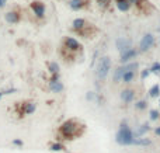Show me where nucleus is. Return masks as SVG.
I'll return each instance as SVG.
<instances>
[{
	"instance_id": "nucleus-1",
	"label": "nucleus",
	"mask_w": 160,
	"mask_h": 153,
	"mask_svg": "<svg viewBox=\"0 0 160 153\" xmlns=\"http://www.w3.org/2000/svg\"><path fill=\"white\" fill-rule=\"evenodd\" d=\"M77 128H83V125H77V122H76V121L69 120V121L65 122L63 125L60 126V134L63 135L66 139H73V138H76V136L80 135V134L76 132Z\"/></svg>"
},
{
	"instance_id": "nucleus-2",
	"label": "nucleus",
	"mask_w": 160,
	"mask_h": 153,
	"mask_svg": "<svg viewBox=\"0 0 160 153\" xmlns=\"http://www.w3.org/2000/svg\"><path fill=\"white\" fill-rule=\"evenodd\" d=\"M117 142L121 145H131L133 142V134L132 131L129 129V126H127V124L124 122L121 128H119L118 134H117Z\"/></svg>"
},
{
	"instance_id": "nucleus-3",
	"label": "nucleus",
	"mask_w": 160,
	"mask_h": 153,
	"mask_svg": "<svg viewBox=\"0 0 160 153\" xmlns=\"http://www.w3.org/2000/svg\"><path fill=\"white\" fill-rule=\"evenodd\" d=\"M110 66H111V59L108 56L101 58L100 63H98V68H97V76H98V79L104 80L105 77H107L108 70H110Z\"/></svg>"
},
{
	"instance_id": "nucleus-4",
	"label": "nucleus",
	"mask_w": 160,
	"mask_h": 153,
	"mask_svg": "<svg viewBox=\"0 0 160 153\" xmlns=\"http://www.w3.org/2000/svg\"><path fill=\"white\" fill-rule=\"evenodd\" d=\"M153 41H155V39H153V35H152V34H146L141 41V52H146L149 48H152Z\"/></svg>"
},
{
	"instance_id": "nucleus-5",
	"label": "nucleus",
	"mask_w": 160,
	"mask_h": 153,
	"mask_svg": "<svg viewBox=\"0 0 160 153\" xmlns=\"http://www.w3.org/2000/svg\"><path fill=\"white\" fill-rule=\"evenodd\" d=\"M31 9L32 11L37 14L38 17H44V14H45V6H44V3L42 1H38V0H35V1H32L31 3Z\"/></svg>"
},
{
	"instance_id": "nucleus-6",
	"label": "nucleus",
	"mask_w": 160,
	"mask_h": 153,
	"mask_svg": "<svg viewBox=\"0 0 160 153\" xmlns=\"http://www.w3.org/2000/svg\"><path fill=\"white\" fill-rule=\"evenodd\" d=\"M4 19L7 23L10 24H16L20 21V14L17 13V11H9V13L4 14Z\"/></svg>"
},
{
	"instance_id": "nucleus-7",
	"label": "nucleus",
	"mask_w": 160,
	"mask_h": 153,
	"mask_svg": "<svg viewBox=\"0 0 160 153\" xmlns=\"http://www.w3.org/2000/svg\"><path fill=\"white\" fill-rule=\"evenodd\" d=\"M117 47H118V49L124 53V52L131 49V41H129V39H118V41H117Z\"/></svg>"
},
{
	"instance_id": "nucleus-8",
	"label": "nucleus",
	"mask_w": 160,
	"mask_h": 153,
	"mask_svg": "<svg viewBox=\"0 0 160 153\" xmlns=\"http://www.w3.org/2000/svg\"><path fill=\"white\" fill-rule=\"evenodd\" d=\"M65 44H66V48L70 49V51H77V49H80V44H79L76 39H73V38H66Z\"/></svg>"
},
{
	"instance_id": "nucleus-9",
	"label": "nucleus",
	"mask_w": 160,
	"mask_h": 153,
	"mask_svg": "<svg viewBox=\"0 0 160 153\" xmlns=\"http://www.w3.org/2000/svg\"><path fill=\"white\" fill-rule=\"evenodd\" d=\"M49 87H51V90H52V91L59 93V91H62V88H63V84L60 83V82H56V80H51Z\"/></svg>"
},
{
	"instance_id": "nucleus-10",
	"label": "nucleus",
	"mask_w": 160,
	"mask_h": 153,
	"mask_svg": "<svg viewBox=\"0 0 160 153\" xmlns=\"http://www.w3.org/2000/svg\"><path fill=\"white\" fill-rule=\"evenodd\" d=\"M121 97H122V100H124L125 102L132 101V98H133V91H132V90H124L122 93H121Z\"/></svg>"
},
{
	"instance_id": "nucleus-11",
	"label": "nucleus",
	"mask_w": 160,
	"mask_h": 153,
	"mask_svg": "<svg viewBox=\"0 0 160 153\" xmlns=\"http://www.w3.org/2000/svg\"><path fill=\"white\" fill-rule=\"evenodd\" d=\"M117 7L121 11H127L129 9V1L128 0H117Z\"/></svg>"
},
{
	"instance_id": "nucleus-12",
	"label": "nucleus",
	"mask_w": 160,
	"mask_h": 153,
	"mask_svg": "<svg viewBox=\"0 0 160 153\" xmlns=\"http://www.w3.org/2000/svg\"><path fill=\"white\" fill-rule=\"evenodd\" d=\"M84 4H86V1H84V0H72V1H70V7H72L73 10L82 9Z\"/></svg>"
},
{
	"instance_id": "nucleus-13",
	"label": "nucleus",
	"mask_w": 160,
	"mask_h": 153,
	"mask_svg": "<svg viewBox=\"0 0 160 153\" xmlns=\"http://www.w3.org/2000/svg\"><path fill=\"white\" fill-rule=\"evenodd\" d=\"M136 55V51H133L132 48H131V49H129V51H127V52H124L122 53V62H127V60H129L131 59V58H133V56Z\"/></svg>"
},
{
	"instance_id": "nucleus-14",
	"label": "nucleus",
	"mask_w": 160,
	"mask_h": 153,
	"mask_svg": "<svg viewBox=\"0 0 160 153\" xmlns=\"http://www.w3.org/2000/svg\"><path fill=\"white\" fill-rule=\"evenodd\" d=\"M34 111H35V104H34V102H27V104H24L23 114H32Z\"/></svg>"
},
{
	"instance_id": "nucleus-15",
	"label": "nucleus",
	"mask_w": 160,
	"mask_h": 153,
	"mask_svg": "<svg viewBox=\"0 0 160 153\" xmlns=\"http://www.w3.org/2000/svg\"><path fill=\"white\" fill-rule=\"evenodd\" d=\"M159 93H160V86L159 84H155L153 87L149 90V94H150V97L153 98V97H157L159 96Z\"/></svg>"
},
{
	"instance_id": "nucleus-16",
	"label": "nucleus",
	"mask_w": 160,
	"mask_h": 153,
	"mask_svg": "<svg viewBox=\"0 0 160 153\" xmlns=\"http://www.w3.org/2000/svg\"><path fill=\"white\" fill-rule=\"evenodd\" d=\"M86 25V21L83 19H77V20H74L73 21V27L76 28V30H80V28H83Z\"/></svg>"
},
{
	"instance_id": "nucleus-17",
	"label": "nucleus",
	"mask_w": 160,
	"mask_h": 153,
	"mask_svg": "<svg viewBox=\"0 0 160 153\" xmlns=\"http://www.w3.org/2000/svg\"><path fill=\"white\" fill-rule=\"evenodd\" d=\"M124 72L125 73H128V72H133V70L138 69V63H129L128 66H125V68H122Z\"/></svg>"
},
{
	"instance_id": "nucleus-18",
	"label": "nucleus",
	"mask_w": 160,
	"mask_h": 153,
	"mask_svg": "<svg viewBox=\"0 0 160 153\" xmlns=\"http://www.w3.org/2000/svg\"><path fill=\"white\" fill-rule=\"evenodd\" d=\"M132 143H135V145H143V146H147V145H150V140H149V139H133Z\"/></svg>"
},
{
	"instance_id": "nucleus-19",
	"label": "nucleus",
	"mask_w": 160,
	"mask_h": 153,
	"mask_svg": "<svg viewBox=\"0 0 160 153\" xmlns=\"http://www.w3.org/2000/svg\"><path fill=\"white\" fill-rule=\"evenodd\" d=\"M124 73H125V72H124L122 68H119V69H117V72H115V74H114V80H115V82H118V80L124 76Z\"/></svg>"
},
{
	"instance_id": "nucleus-20",
	"label": "nucleus",
	"mask_w": 160,
	"mask_h": 153,
	"mask_svg": "<svg viewBox=\"0 0 160 153\" xmlns=\"http://www.w3.org/2000/svg\"><path fill=\"white\" fill-rule=\"evenodd\" d=\"M124 82H125V83H129V82H131V80L133 79V72H128V73H124Z\"/></svg>"
},
{
	"instance_id": "nucleus-21",
	"label": "nucleus",
	"mask_w": 160,
	"mask_h": 153,
	"mask_svg": "<svg viewBox=\"0 0 160 153\" xmlns=\"http://www.w3.org/2000/svg\"><path fill=\"white\" fill-rule=\"evenodd\" d=\"M49 70L52 72V73H58V70H59V66L56 65L55 62H52V63H49Z\"/></svg>"
},
{
	"instance_id": "nucleus-22",
	"label": "nucleus",
	"mask_w": 160,
	"mask_h": 153,
	"mask_svg": "<svg viewBox=\"0 0 160 153\" xmlns=\"http://www.w3.org/2000/svg\"><path fill=\"white\" fill-rule=\"evenodd\" d=\"M63 149V146L60 143H54V145H51V150H54V152H58V150H62Z\"/></svg>"
},
{
	"instance_id": "nucleus-23",
	"label": "nucleus",
	"mask_w": 160,
	"mask_h": 153,
	"mask_svg": "<svg viewBox=\"0 0 160 153\" xmlns=\"http://www.w3.org/2000/svg\"><path fill=\"white\" fill-rule=\"evenodd\" d=\"M147 129H149V126H147L146 124H145V125L142 126V128H139V129H138V132H136V134H138V136H141V135H143V134H145V132H146Z\"/></svg>"
},
{
	"instance_id": "nucleus-24",
	"label": "nucleus",
	"mask_w": 160,
	"mask_h": 153,
	"mask_svg": "<svg viewBox=\"0 0 160 153\" xmlns=\"http://www.w3.org/2000/svg\"><path fill=\"white\" fill-rule=\"evenodd\" d=\"M160 70V63H155V65L152 66V69L149 70V72H152V73H157Z\"/></svg>"
},
{
	"instance_id": "nucleus-25",
	"label": "nucleus",
	"mask_w": 160,
	"mask_h": 153,
	"mask_svg": "<svg viewBox=\"0 0 160 153\" xmlns=\"http://www.w3.org/2000/svg\"><path fill=\"white\" fill-rule=\"evenodd\" d=\"M157 118H159V112L156 111V110H152L150 111V120H157Z\"/></svg>"
},
{
	"instance_id": "nucleus-26",
	"label": "nucleus",
	"mask_w": 160,
	"mask_h": 153,
	"mask_svg": "<svg viewBox=\"0 0 160 153\" xmlns=\"http://www.w3.org/2000/svg\"><path fill=\"white\" fill-rule=\"evenodd\" d=\"M136 108H138V110H143V108H146V102H145V101H139L136 104Z\"/></svg>"
},
{
	"instance_id": "nucleus-27",
	"label": "nucleus",
	"mask_w": 160,
	"mask_h": 153,
	"mask_svg": "<svg viewBox=\"0 0 160 153\" xmlns=\"http://www.w3.org/2000/svg\"><path fill=\"white\" fill-rule=\"evenodd\" d=\"M108 1H110V0H98V3H100V6H103V7H105V6H108Z\"/></svg>"
},
{
	"instance_id": "nucleus-28",
	"label": "nucleus",
	"mask_w": 160,
	"mask_h": 153,
	"mask_svg": "<svg viewBox=\"0 0 160 153\" xmlns=\"http://www.w3.org/2000/svg\"><path fill=\"white\" fill-rule=\"evenodd\" d=\"M13 143H14V145H17V146H23V140L14 139V140H13Z\"/></svg>"
},
{
	"instance_id": "nucleus-29",
	"label": "nucleus",
	"mask_w": 160,
	"mask_h": 153,
	"mask_svg": "<svg viewBox=\"0 0 160 153\" xmlns=\"http://www.w3.org/2000/svg\"><path fill=\"white\" fill-rule=\"evenodd\" d=\"M4 4H6V0H0V9L4 7Z\"/></svg>"
},
{
	"instance_id": "nucleus-30",
	"label": "nucleus",
	"mask_w": 160,
	"mask_h": 153,
	"mask_svg": "<svg viewBox=\"0 0 160 153\" xmlns=\"http://www.w3.org/2000/svg\"><path fill=\"white\" fill-rule=\"evenodd\" d=\"M155 132H156V135H159V136H160V126H159V128H156Z\"/></svg>"
},
{
	"instance_id": "nucleus-31",
	"label": "nucleus",
	"mask_w": 160,
	"mask_h": 153,
	"mask_svg": "<svg viewBox=\"0 0 160 153\" xmlns=\"http://www.w3.org/2000/svg\"><path fill=\"white\" fill-rule=\"evenodd\" d=\"M147 74H149V70H145V72H143V77H146Z\"/></svg>"
},
{
	"instance_id": "nucleus-32",
	"label": "nucleus",
	"mask_w": 160,
	"mask_h": 153,
	"mask_svg": "<svg viewBox=\"0 0 160 153\" xmlns=\"http://www.w3.org/2000/svg\"><path fill=\"white\" fill-rule=\"evenodd\" d=\"M128 1H139V0H128Z\"/></svg>"
},
{
	"instance_id": "nucleus-33",
	"label": "nucleus",
	"mask_w": 160,
	"mask_h": 153,
	"mask_svg": "<svg viewBox=\"0 0 160 153\" xmlns=\"http://www.w3.org/2000/svg\"><path fill=\"white\" fill-rule=\"evenodd\" d=\"M1 96H3V93H0V98H1Z\"/></svg>"
}]
</instances>
